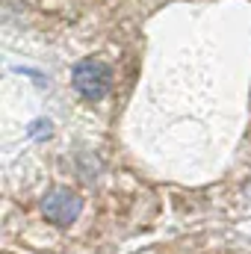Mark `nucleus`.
Listing matches in <instances>:
<instances>
[{
  "mask_svg": "<svg viewBox=\"0 0 251 254\" xmlns=\"http://www.w3.org/2000/svg\"><path fill=\"white\" fill-rule=\"evenodd\" d=\"M80 210H83V198L71 190H51L45 195V201H42V213L54 225H71V222H77Z\"/></svg>",
  "mask_w": 251,
  "mask_h": 254,
  "instance_id": "obj_2",
  "label": "nucleus"
},
{
  "mask_svg": "<svg viewBox=\"0 0 251 254\" xmlns=\"http://www.w3.org/2000/svg\"><path fill=\"white\" fill-rule=\"evenodd\" d=\"M71 83H74V89L83 101H101L113 86V68L107 63H101V60H95V57L80 60L74 65Z\"/></svg>",
  "mask_w": 251,
  "mask_h": 254,
  "instance_id": "obj_1",
  "label": "nucleus"
}]
</instances>
